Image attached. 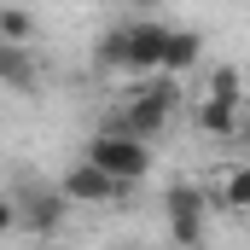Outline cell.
I'll use <instances>...</instances> for the list:
<instances>
[{
    "instance_id": "1",
    "label": "cell",
    "mask_w": 250,
    "mask_h": 250,
    "mask_svg": "<svg viewBox=\"0 0 250 250\" xmlns=\"http://www.w3.org/2000/svg\"><path fill=\"white\" fill-rule=\"evenodd\" d=\"M163 47H169V29L140 18V23H123L99 41V64L128 70V76H151V70H163Z\"/></svg>"
},
{
    "instance_id": "2",
    "label": "cell",
    "mask_w": 250,
    "mask_h": 250,
    "mask_svg": "<svg viewBox=\"0 0 250 250\" xmlns=\"http://www.w3.org/2000/svg\"><path fill=\"white\" fill-rule=\"evenodd\" d=\"M175 105H181V87H175V82H140L134 99L117 111V123L105 128V134H123V140H140V146H146V140H157V134L169 128Z\"/></svg>"
},
{
    "instance_id": "3",
    "label": "cell",
    "mask_w": 250,
    "mask_h": 250,
    "mask_svg": "<svg viewBox=\"0 0 250 250\" xmlns=\"http://www.w3.org/2000/svg\"><path fill=\"white\" fill-rule=\"evenodd\" d=\"M93 169H105L117 187H134V181H146V169H151V146H140V140H123V134H93L87 140V151H82Z\"/></svg>"
},
{
    "instance_id": "4",
    "label": "cell",
    "mask_w": 250,
    "mask_h": 250,
    "mask_svg": "<svg viewBox=\"0 0 250 250\" xmlns=\"http://www.w3.org/2000/svg\"><path fill=\"white\" fill-rule=\"evenodd\" d=\"M163 215H169V239L175 245H198L204 239V221H209V192L204 187H169Z\"/></svg>"
},
{
    "instance_id": "5",
    "label": "cell",
    "mask_w": 250,
    "mask_h": 250,
    "mask_svg": "<svg viewBox=\"0 0 250 250\" xmlns=\"http://www.w3.org/2000/svg\"><path fill=\"white\" fill-rule=\"evenodd\" d=\"M59 198H64V204H111V198H123V187H117L105 169H93V163L82 157V163H70V169H64Z\"/></svg>"
},
{
    "instance_id": "6",
    "label": "cell",
    "mask_w": 250,
    "mask_h": 250,
    "mask_svg": "<svg viewBox=\"0 0 250 250\" xmlns=\"http://www.w3.org/2000/svg\"><path fill=\"white\" fill-rule=\"evenodd\" d=\"M12 204H18V227H29V233H53V227L64 221L59 187H53V192H47V187H18Z\"/></svg>"
},
{
    "instance_id": "7",
    "label": "cell",
    "mask_w": 250,
    "mask_h": 250,
    "mask_svg": "<svg viewBox=\"0 0 250 250\" xmlns=\"http://www.w3.org/2000/svg\"><path fill=\"white\" fill-rule=\"evenodd\" d=\"M198 47H204L198 29H169V47H163V82H169V76H187L192 64H198Z\"/></svg>"
},
{
    "instance_id": "8",
    "label": "cell",
    "mask_w": 250,
    "mask_h": 250,
    "mask_svg": "<svg viewBox=\"0 0 250 250\" xmlns=\"http://www.w3.org/2000/svg\"><path fill=\"white\" fill-rule=\"evenodd\" d=\"M215 204H221L227 215H245V209H250V163H239V169H227V175H221Z\"/></svg>"
},
{
    "instance_id": "9",
    "label": "cell",
    "mask_w": 250,
    "mask_h": 250,
    "mask_svg": "<svg viewBox=\"0 0 250 250\" xmlns=\"http://www.w3.org/2000/svg\"><path fill=\"white\" fill-rule=\"evenodd\" d=\"M0 82L6 87H35V59H29V47H0Z\"/></svg>"
},
{
    "instance_id": "10",
    "label": "cell",
    "mask_w": 250,
    "mask_h": 250,
    "mask_svg": "<svg viewBox=\"0 0 250 250\" xmlns=\"http://www.w3.org/2000/svg\"><path fill=\"white\" fill-rule=\"evenodd\" d=\"M239 93H245V76H239L233 64H215V70H209L204 99H215V105H233V111H239Z\"/></svg>"
},
{
    "instance_id": "11",
    "label": "cell",
    "mask_w": 250,
    "mask_h": 250,
    "mask_svg": "<svg viewBox=\"0 0 250 250\" xmlns=\"http://www.w3.org/2000/svg\"><path fill=\"white\" fill-rule=\"evenodd\" d=\"M29 35H35V18L18 6H0V47H23Z\"/></svg>"
},
{
    "instance_id": "12",
    "label": "cell",
    "mask_w": 250,
    "mask_h": 250,
    "mask_svg": "<svg viewBox=\"0 0 250 250\" xmlns=\"http://www.w3.org/2000/svg\"><path fill=\"white\" fill-rule=\"evenodd\" d=\"M6 233H18V204H12V198H0V239H6Z\"/></svg>"
}]
</instances>
